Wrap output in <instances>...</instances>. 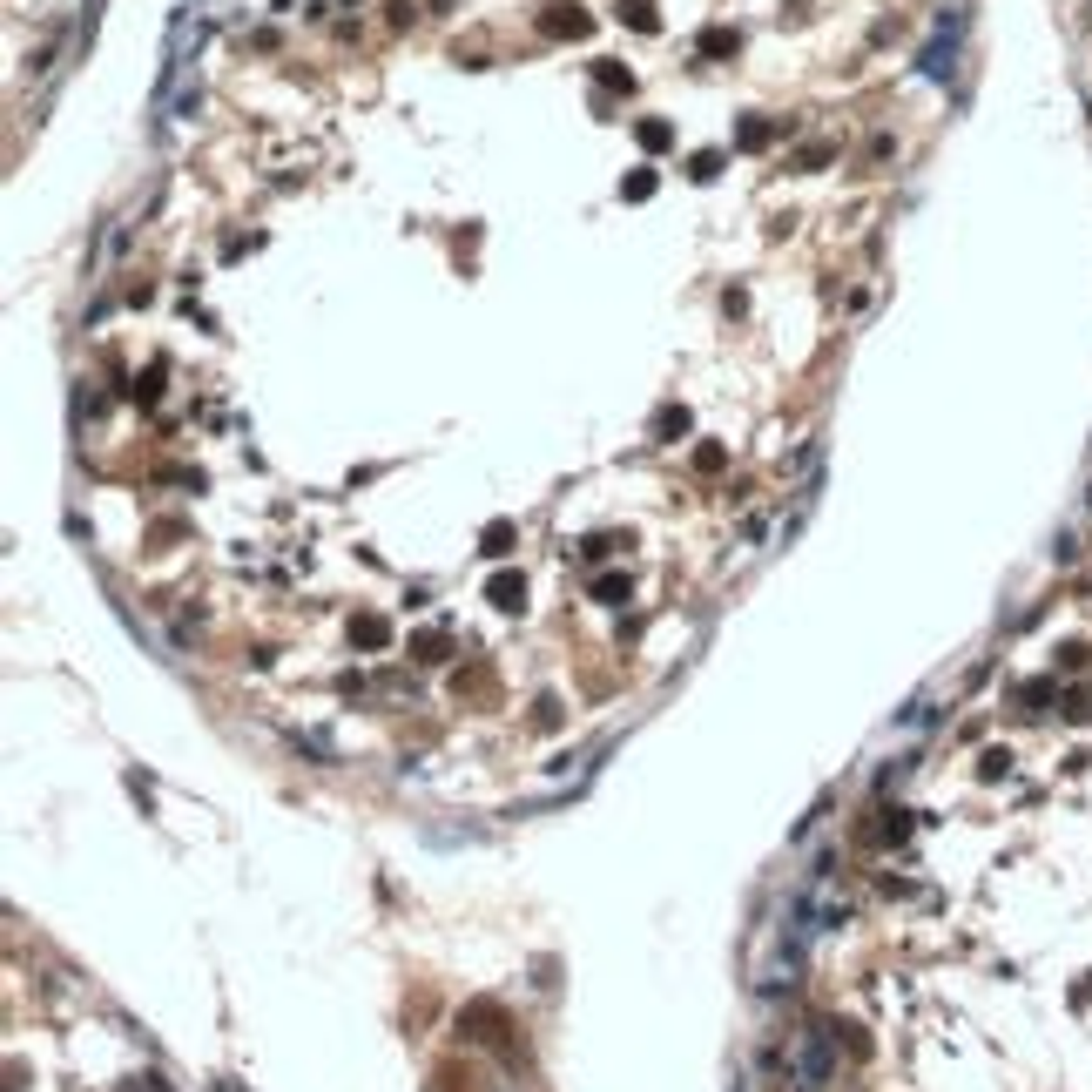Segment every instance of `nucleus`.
I'll return each instance as SVG.
<instances>
[{"mask_svg":"<svg viewBox=\"0 0 1092 1092\" xmlns=\"http://www.w3.org/2000/svg\"><path fill=\"white\" fill-rule=\"evenodd\" d=\"M789 1086L796 1092H830L837 1086V1059H830V1032L823 1025H803L789 1039Z\"/></svg>","mask_w":1092,"mask_h":1092,"instance_id":"nucleus-1","label":"nucleus"}]
</instances>
